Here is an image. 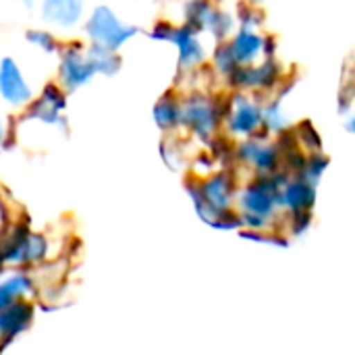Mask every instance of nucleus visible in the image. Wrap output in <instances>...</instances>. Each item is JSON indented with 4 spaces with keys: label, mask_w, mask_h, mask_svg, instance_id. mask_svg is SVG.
Returning a JSON list of instances; mask_svg holds the SVG:
<instances>
[{
    "label": "nucleus",
    "mask_w": 355,
    "mask_h": 355,
    "mask_svg": "<svg viewBox=\"0 0 355 355\" xmlns=\"http://www.w3.org/2000/svg\"><path fill=\"white\" fill-rule=\"evenodd\" d=\"M239 17V23H241V27H250V29H258L260 27V23H262V17H260V12L252 6V4H241L239 6V12H237Z\"/></svg>",
    "instance_id": "4be33fe9"
},
{
    "label": "nucleus",
    "mask_w": 355,
    "mask_h": 355,
    "mask_svg": "<svg viewBox=\"0 0 355 355\" xmlns=\"http://www.w3.org/2000/svg\"><path fill=\"white\" fill-rule=\"evenodd\" d=\"M233 29H235V17L229 15V12H225V10H216L214 17H212V23H210V27H208V31H210L216 40L225 42V40L233 33Z\"/></svg>",
    "instance_id": "a211bd4d"
},
{
    "label": "nucleus",
    "mask_w": 355,
    "mask_h": 355,
    "mask_svg": "<svg viewBox=\"0 0 355 355\" xmlns=\"http://www.w3.org/2000/svg\"><path fill=\"white\" fill-rule=\"evenodd\" d=\"M212 62H214V69H216L220 75H225V77H229V75L239 67V64L235 62V58H233L231 50H229V44H225V42L214 50Z\"/></svg>",
    "instance_id": "aec40b11"
},
{
    "label": "nucleus",
    "mask_w": 355,
    "mask_h": 355,
    "mask_svg": "<svg viewBox=\"0 0 355 355\" xmlns=\"http://www.w3.org/2000/svg\"><path fill=\"white\" fill-rule=\"evenodd\" d=\"M291 127V116L283 108V98L279 96L262 108V129L266 133H283Z\"/></svg>",
    "instance_id": "2eb2a0df"
},
{
    "label": "nucleus",
    "mask_w": 355,
    "mask_h": 355,
    "mask_svg": "<svg viewBox=\"0 0 355 355\" xmlns=\"http://www.w3.org/2000/svg\"><path fill=\"white\" fill-rule=\"evenodd\" d=\"M314 198H316V185H312L310 181L302 177L287 181L281 189V204L289 206L295 214L310 210L314 204Z\"/></svg>",
    "instance_id": "9b49d317"
},
{
    "label": "nucleus",
    "mask_w": 355,
    "mask_h": 355,
    "mask_svg": "<svg viewBox=\"0 0 355 355\" xmlns=\"http://www.w3.org/2000/svg\"><path fill=\"white\" fill-rule=\"evenodd\" d=\"M293 133H295L297 146H304L308 152H320L322 150V137L310 121H302Z\"/></svg>",
    "instance_id": "f3484780"
},
{
    "label": "nucleus",
    "mask_w": 355,
    "mask_h": 355,
    "mask_svg": "<svg viewBox=\"0 0 355 355\" xmlns=\"http://www.w3.org/2000/svg\"><path fill=\"white\" fill-rule=\"evenodd\" d=\"M96 71L89 58L83 52L81 44H71L60 50V67H58V85L64 92H77L94 79Z\"/></svg>",
    "instance_id": "7ed1b4c3"
},
{
    "label": "nucleus",
    "mask_w": 355,
    "mask_h": 355,
    "mask_svg": "<svg viewBox=\"0 0 355 355\" xmlns=\"http://www.w3.org/2000/svg\"><path fill=\"white\" fill-rule=\"evenodd\" d=\"M225 110L208 96H189L181 104V125L200 137H210L225 119Z\"/></svg>",
    "instance_id": "f03ea898"
},
{
    "label": "nucleus",
    "mask_w": 355,
    "mask_h": 355,
    "mask_svg": "<svg viewBox=\"0 0 355 355\" xmlns=\"http://www.w3.org/2000/svg\"><path fill=\"white\" fill-rule=\"evenodd\" d=\"M283 69L275 58H266L260 64H239L231 75V83L243 89H272L281 83Z\"/></svg>",
    "instance_id": "39448f33"
},
{
    "label": "nucleus",
    "mask_w": 355,
    "mask_h": 355,
    "mask_svg": "<svg viewBox=\"0 0 355 355\" xmlns=\"http://www.w3.org/2000/svg\"><path fill=\"white\" fill-rule=\"evenodd\" d=\"M229 50L237 64H256L264 54V35L258 29L239 27L229 42Z\"/></svg>",
    "instance_id": "1a4fd4ad"
},
{
    "label": "nucleus",
    "mask_w": 355,
    "mask_h": 355,
    "mask_svg": "<svg viewBox=\"0 0 355 355\" xmlns=\"http://www.w3.org/2000/svg\"><path fill=\"white\" fill-rule=\"evenodd\" d=\"M25 119H35V121H42L44 125H64V119L60 116V110L44 104L42 100H33L27 104V112H25Z\"/></svg>",
    "instance_id": "dca6fc26"
},
{
    "label": "nucleus",
    "mask_w": 355,
    "mask_h": 355,
    "mask_svg": "<svg viewBox=\"0 0 355 355\" xmlns=\"http://www.w3.org/2000/svg\"><path fill=\"white\" fill-rule=\"evenodd\" d=\"M137 33L139 29L135 25L123 23L116 17V12L106 4L96 6L85 23V35L89 37L94 46H102L108 50H116V52Z\"/></svg>",
    "instance_id": "f257e3e1"
},
{
    "label": "nucleus",
    "mask_w": 355,
    "mask_h": 355,
    "mask_svg": "<svg viewBox=\"0 0 355 355\" xmlns=\"http://www.w3.org/2000/svg\"><path fill=\"white\" fill-rule=\"evenodd\" d=\"M40 100H42L44 104H48V106H52V108L60 110V112L67 108V96H64L62 87H60L58 83H46V85H44V89H42Z\"/></svg>",
    "instance_id": "412c9836"
},
{
    "label": "nucleus",
    "mask_w": 355,
    "mask_h": 355,
    "mask_svg": "<svg viewBox=\"0 0 355 355\" xmlns=\"http://www.w3.org/2000/svg\"><path fill=\"white\" fill-rule=\"evenodd\" d=\"M248 4H252V6H256V4H260V2H264V0H245Z\"/></svg>",
    "instance_id": "a878e982"
},
{
    "label": "nucleus",
    "mask_w": 355,
    "mask_h": 355,
    "mask_svg": "<svg viewBox=\"0 0 355 355\" xmlns=\"http://www.w3.org/2000/svg\"><path fill=\"white\" fill-rule=\"evenodd\" d=\"M173 29H175L173 23H168V21H158V23L152 27L150 37H152V40H158V42H171Z\"/></svg>",
    "instance_id": "5701e85b"
},
{
    "label": "nucleus",
    "mask_w": 355,
    "mask_h": 355,
    "mask_svg": "<svg viewBox=\"0 0 355 355\" xmlns=\"http://www.w3.org/2000/svg\"><path fill=\"white\" fill-rule=\"evenodd\" d=\"M0 98L12 106H27L33 98L25 75L10 56L0 60Z\"/></svg>",
    "instance_id": "0eeeda50"
},
{
    "label": "nucleus",
    "mask_w": 355,
    "mask_h": 355,
    "mask_svg": "<svg viewBox=\"0 0 355 355\" xmlns=\"http://www.w3.org/2000/svg\"><path fill=\"white\" fill-rule=\"evenodd\" d=\"M4 137H6V129H4V123L0 121V148H2V144H4Z\"/></svg>",
    "instance_id": "b1692460"
},
{
    "label": "nucleus",
    "mask_w": 355,
    "mask_h": 355,
    "mask_svg": "<svg viewBox=\"0 0 355 355\" xmlns=\"http://www.w3.org/2000/svg\"><path fill=\"white\" fill-rule=\"evenodd\" d=\"M152 114H154L156 125H158L162 131H171V129H177V127L181 125V104H179V102L175 100V96H171V94H164V96L156 102Z\"/></svg>",
    "instance_id": "ddd939ff"
},
{
    "label": "nucleus",
    "mask_w": 355,
    "mask_h": 355,
    "mask_svg": "<svg viewBox=\"0 0 355 355\" xmlns=\"http://www.w3.org/2000/svg\"><path fill=\"white\" fill-rule=\"evenodd\" d=\"M347 131L354 133V116H349V123H347Z\"/></svg>",
    "instance_id": "393cba45"
},
{
    "label": "nucleus",
    "mask_w": 355,
    "mask_h": 355,
    "mask_svg": "<svg viewBox=\"0 0 355 355\" xmlns=\"http://www.w3.org/2000/svg\"><path fill=\"white\" fill-rule=\"evenodd\" d=\"M27 42L33 44L35 48H40V50L46 52V54L60 52L58 40H56L50 31H44V29H29V31H27Z\"/></svg>",
    "instance_id": "6ab92c4d"
},
{
    "label": "nucleus",
    "mask_w": 355,
    "mask_h": 355,
    "mask_svg": "<svg viewBox=\"0 0 355 355\" xmlns=\"http://www.w3.org/2000/svg\"><path fill=\"white\" fill-rule=\"evenodd\" d=\"M235 154L239 160L254 166L260 175H272L279 171L281 164V150L277 148V144H266L264 137L260 139L248 137L237 146Z\"/></svg>",
    "instance_id": "423d86ee"
},
{
    "label": "nucleus",
    "mask_w": 355,
    "mask_h": 355,
    "mask_svg": "<svg viewBox=\"0 0 355 355\" xmlns=\"http://www.w3.org/2000/svg\"><path fill=\"white\" fill-rule=\"evenodd\" d=\"M85 56L89 58V62L94 64V71L100 73V75H116L123 67V60L119 56L116 50H108V48H102V46H89Z\"/></svg>",
    "instance_id": "4468645a"
},
{
    "label": "nucleus",
    "mask_w": 355,
    "mask_h": 355,
    "mask_svg": "<svg viewBox=\"0 0 355 355\" xmlns=\"http://www.w3.org/2000/svg\"><path fill=\"white\" fill-rule=\"evenodd\" d=\"M225 119H227V129L231 135L252 137L262 127V106L250 100L248 96L237 94L229 102L225 110Z\"/></svg>",
    "instance_id": "20e7f679"
},
{
    "label": "nucleus",
    "mask_w": 355,
    "mask_h": 355,
    "mask_svg": "<svg viewBox=\"0 0 355 355\" xmlns=\"http://www.w3.org/2000/svg\"><path fill=\"white\" fill-rule=\"evenodd\" d=\"M216 8L210 4V0H189L183 6V17H185V25L189 29H193L196 33L208 31L212 17H214Z\"/></svg>",
    "instance_id": "f8f14e48"
},
{
    "label": "nucleus",
    "mask_w": 355,
    "mask_h": 355,
    "mask_svg": "<svg viewBox=\"0 0 355 355\" xmlns=\"http://www.w3.org/2000/svg\"><path fill=\"white\" fill-rule=\"evenodd\" d=\"M42 17L54 27L69 29L77 25L83 17V0H44Z\"/></svg>",
    "instance_id": "9d476101"
},
{
    "label": "nucleus",
    "mask_w": 355,
    "mask_h": 355,
    "mask_svg": "<svg viewBox=\"0 0 355 355\" xmlns=\"http://www.w3.org/2000/svg\"><path fill=\"white\" fill-rule=\"evenodd\" d=\"M21 2H25L27 6H31V4H33V0H21Z\"/></svg>",
    "instance_id": "bb28decb"
},
{
    "label": "nucleus",
    "mask_w": 355,
    "mask_h": 355,
    "mask_svg": "<svg viewBox=\"0 0 355 355\" xmlns=\"http://www.w3.org/2000/svg\"><path fill=\"white\" fill-rule=\"evenodd\" d=\"M171 44H175L177 50H179V67H181V71L198 69L206 60V48H204V44L200 40V33H196L187 25H181V27L173 29Z\"/></svg>",
    "instance_id": "6e6552de"
}]
</instances>
